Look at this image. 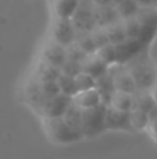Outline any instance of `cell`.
Returning <instances> with one entry per match:
<instances>
[{
    "label": "cell",
    "mask_w": 157,
    "mask_h": 159,
    "mask_svg": "<svg viewBox=\"0 0 157 159\" xmlns=\"http://www.w3.org/2000/svg\"><path fill=\"white\" fill-rule=\"evenodd\" d=\"M124 67L132 75L138 91H150L157 82V66L150 57L149 49L124 63Z\"/></svg>",
    "instance_id": "obj_1"
},
{
    "label": "cell",
    "mask_w": 157,
    "mask_h": 159,
    "mask_svg": "<svg viewBox=\"0 0 157 159\" xmlns=\"http://www.w3.org/2000/svg\"><path fill=\"white\" fill-rule=\"evenodd\" d=\"M45 130L46 134L53 143L56 144H72L82 140V134L72 129L68 123L63 119V116L58 117H45Z\"/></svg>",
    "instance_id": "obj_2"
},
{
    "label": "cell",
    "mask_w": 157,
    "mask_h": 159,
    "mask_svg": "<svg viewBox=\"0 0 157 159\" xmlns=\"http://www.w3.org/2000/svg\"><path fill=\"white\" fill-rule=\"evenodd\" d=\"M106 103H99L97 106L82 109V135L83 138L97 137L106 130Z\"/></svg>",
    "instance_id": "obj_3"
},
{
    "label": "cell",
    "mask_w": 157,
    "mask_h": 159,
    "mask_svg": "<svg viewBox=\"0 0 157 159\" xmlns=\"http://www.w3.org/2000/svg\"><path fill=\"white\" fill-rule=\"evenodd\" d=\"M136 20L139 22V41L145 46L150 48L157 36V8L153 6L141 7L136 13Z\"/></svg>",
    "instance_id": "obj_4"
},
{
    "label": "cell",
    "mask_w": 157,
    "mask_h": 159,
    "mask_svg": "<svg viewBox=\"0 0 157 159\" xmlns=\"http://www.w3.org/2000/svg\"><path fill=\"white\" fill-rule=\"evenodd\" d=\"M72 24L78 32H91L97 28L95 20V6L91 0H81L77 11L71 17Z\"/></svg>",
    "instance_id": "obj_5"
},
{
    "label": "cell",
    "mask_w": 157,
    "mask_h": 159,
    "mask_svg": "<svg viewBox=\"0 0 157 159\" xmlns=\"http://www.w3.org/2000/svg\"><path fill=\"white\" fill-rule=\"evenodd\" d=\"M75 39H77V30L72 24V20L56 17L52 28V41L67 48L74 43Z\"/></svg>",
    "instance_id": "obj_6"
},
{
    "label": "cell",
    "mask_w": 157,
    "mask_h": 159,
    "mask_svg": "<svg viewBox=\"0 0 157 159\" xmlns=\"http://www.w3.org/2000/svg\"><path fill=\"white\" fill-rule=\"evenodd\" d=\"M108 73H110L111 77H113V81H114V85H116L117 91L128 92V93H135L136 91H138L132 75H131L129 71L124 67V64H120V63L113 64V66L108 67Z\"/></svg>",
    "instance_id": "obj_7"
},
{
    "label": "cell",
    "mask_w": 157,
    "mask_h": 159,
    "mask_svg": "<svg viewBox=\"0 0 157 159\" xmlns=\"http://www.w3.org/2000/svg\"><path fill=\"white\" fill-rule=\"evenodd\" d=\"M106 130H114V131H132L129 123V112L120 110L107 105L106 107Z\"/></svg>",
    "instance_id": "obj_8"
},
{
    "label": "cell",
    "mask_w": 157,
    "mask_h": 159,
    "mask_svg": "<svg viewBox=\"0 0 157 159\" xmlns=\"http://www.w3.org/2000/svg\"><path fill=\"white\" fill-rule=\"evenodd\" d=\"M114 46H116V52H117V63H120V64L127 63L128 60L135 57L141 52L149 49L141 41H138L135 38H128V36L124 41L120 42V43H116Z\"/></svg>",
    "instance_id": "obj_9"
},
{
    "label": "cell",
    "mask_w": 157,
    "mask_h": 159,
    "mask_svg": "<svg viewBox=\"0 0 157 159\" xmlns=\"http://www.w3.org/2000/svg\"><path fill=\"white\" fill-rule=\"evenodd\" d=\"M70 102H71V96H67L60 92L54 96L47 98L40 113L43 117H58V116H63L64 112L67 110V107H68Z\"/></svg>",
    "instance_id": "obj_10"
},
{
    "label": "cell",
    "mask_w": 157,
    "mask_h": 159,
    "mask_svg": "<svg viewBox=\"0 0 157 159\" xmlns=\"http://www.w3.org/2000/svg\"><path fill=\"white\" fill-rule=\"evenodd\" d=\"M42 59L61 70L63 64L67 61V48L54 41H50L45 46L43 53H42Z\"/></svg>",
    "instance_id": "obj_11"
},
{
    "label": "cell",
    "mask_w": 157,
    "mask_h": 159,
    "mask_svg": "<svg viewBox=\"0 0 157 159\" xmlns=\"http://www.w3.org/2000/svg\"><path fill=\"white\" fill-rule=\"evenodd\" d=\"M25 96H27V99H28L31 106H33L39 113H40L45 102L47 101L46 93H45L43 89H42L40 81H38L36 78L32 77V80L28 82L27 88H25Z\"/></svg>",
    "instance_id": "obj_12"
},
{
    "label": "cell",
    "mask_w": 157,
    "mask_h": 159,
    "mask_svg": "<svg viewBox=\"0 0 157 159\" xmlns=\"http://www.w3.org/2000/svg\"><path fill=\"white\" fill-rule=\"evenodd\" d=\"M95 20H96L97 27L104 28V27L114 24V22L120 21V16L117 13L114 4L95 6Z\"/></svg>",
    "instance_id": "obj_13"
},
{
    "label": "cell",
    "mask_w": 157,
    "mask_h": 159,
    "mask_svg": "<svg viewBox=\"0 0 157 159\" xmlns=\"http://www.w3.org/2000/svg\"><path fill=\"white\" fill-rule=\"evenodd\" d=\"M95 88L97 89V92H99L100 95V99H102L103 103L108 105L111 101V98H113V95L116 93V85H114V81H113V77H111V74L107 73L106 74H103L102 77L96 78V84H95Z\"/></svg>",
    "instance_id": "obj_14"
},
{
    "label": "cell",
    "mask_w": 157,
    "mask_h": 159,
    "mask_svg": "<svg viewBox=\"0 0 157 159\" xmlns=\"http://www.w3.org/2000/svg\"><path fill=\"white\" fill-rule=\"evenodd\" d=\"M71 99H72V102H75V103L81 107V109H89V107L97 106L99 103H102V99H100V95H99L96 88H91V89H85V91H78Z\"/></svg>",
    "instance_id": "obj_15"
},
{
    "label": "cell",
    "mask_w": 157,
    "mask_h": 159,
    "mask_svg": "<svg viewBox=\"0 0 157 159\" xmlns=\"http://www.w3.org/2000/svg\"><path fill=\"white\" fill-rule=\"evenodd\" d=\"M108 67L110 66H107L102 59L97 57L96 53H93V55H89L85 59V61L82 63V71L88 73L89 75H92V77L96 80V78L102 77L103 74H106Z\"/></svg>",
    "instance_id": "obj_16"
},
{
    "label": "cell",
    "mask_w": 157,
    "mask_h": 159,
    "mask_svg": "<svg viewBox=\"0 0 157 159\" xmlns=\"http://www.w3.org/2000/svg\"><path fill=\"white\" fill-rule=\"evenodd\" d=\"M60 74H61V70L58 67L53 66V64L47 63L46 60L42 59L35 69L33 78H36L38 81H57Z\"/></svg>",
    "instance_id": "obj_17"
},
{
    "label": "cell",
    "mask_w": 157,
    "mask_h": 159,
    "mask_svg": "<svg viewBox=\"0 0 157 159\" xmlns=\"http://www.w3.org/2000/svg\"><path fill=\"white\" fill-rule=\"evenodd\" d=\"M79 3L81 0H52L54 16L61 18H71L77 11Z\"/></svg>",
    "instance_id": "obj_18"
},
{
    "label": "cell",
    "mask_w": 157,
    "mask_h": 159,
    "mask_svg": "<svg viewBox=\"0 0 157 159\" xmlns=\"http://www.w3.org/2000/svg\"><path fill=\"white\" fill-rule=\"evenodd\" d=\"M63 119L72 129H75L77 131H79L81 134H82V109H81L75 102H72V99H71V102H70L67 110L64 112Z\"/></svg>",
    "instance_id": "obj_19"
},
{
    "label": "cell",
    "mask_w": 157,
    "mask_h": 159,
    "mask_svg": "<svg viewBox=\"0 0 157 159\" xmlns=\"http://www.w3.org/2000/svg\"><path fill=\"white\" fill-rule=\"evenodd\" d=\"M157 102L153 99L150 91H136L134 93V106L132 109H139L143 112H149Z\"/></svg>",
    "instance_id": "obj_20"
},
{
    "label": "cell",
    "mask_w": 157,
    "mask_h": 159,
    "mask_svg": "<svg viewBox=\"0 0 157 159\" xmlns=\"http://www.w3.org/2000/svg\"><path fill=\"white\" fill-rule=\"evenodd\" d=\"M108 105L116 107V109L129 112V110H132V106H134V93L116 91V93L113 95V98H111Z\"/></svg>",
    "instance_id": "obj_21"
},
{
    "label": "cell",
    "mask_w": 157,
    "mask_h": 159,
    "mask_svg": "<svg viewBox=\"0 0 157 159\" xmlns=\"http://www.w3.org/2000/svg\"><path fill=\"white\" fill-rule=\"evenodd\" d=\"M114 6H116V10L120 16V20H127L136 16V13L141 8V6L135 0H120Z\"/></svg>",
    "instance_id": "obj_22"
},
{
    "label": "cell",
    "mask_w": 157,
    "mask_h": 159,
    "mask_svg": "<svg viewBox=\"0 0 157 159\" xmlns=\"http://www.w3.org/2000/svg\"><path fill=\"white\" fill-rule=\"evenodd\" d=\"M104 31H106V35H107V39L110 43L116 45V43H120L121 41H124L127 38V34H125V30H124V25H122V21L114 22V24L108 25V27H104Z\"/></svg>",
    "instance_id": "obj_23"
},
{
    "label": "cell",
    "mask_w": 157,
    "mask_h": 159,
    "mask_svg": "<svg viewBox=\"0 0 157 159\" xmlns=\"http://www.w3.org/2000/svg\"><path fill=\"white\" fill-rule=\"evenodd\" d=\"M75 43H77L86 55H93L97 50V45H96V42H95L93 36H92V31L91 32H78Z\"/></svg>",
    "instance_id": "obj_24"
},
{
    "label": "cell",
    "mask_w": 157,
    "mask_h": 159,
    "mask_svg": "<svg viewBox=\"0 0 157 159\" xmlns=\"http://www.w3.org/2000/svg\"><path fill=\"white\" fill-rule=\"evenodd\" d=\"M147 113L143 112V110L139 109H132L129 110V123H131V129L132 131H141V130H145L147 126Z\"/></svg>",
    "instance_id": "obj_25"
},
{
    "label": "cell",
    "mask_w": 157,
    "mask_h": 159,
    "mask_svg": "<svg viewBox=\"0 0 157 159\" xmlns=\"http://www.w3.org/2000/svg\"><path fill=\"white\" fill-rule=\"evenodd\" d=\"M57 85H58V89H60L61 93H64V95H67V96H71V98L78 92L74 77L67 75V74H64V73H61V74L58 75Z\"/></svg>",
    "instance_id": "obj_26"
},
{
    "label": "cell",
    "mask_w": 157,
    "mask_h": 159,
    "mask_svg": "<svg viewBox=\"0 0 157 159\" xmlns=\"http://www.w3.org/2000/svg\"><path fill=\"white\" fill-rule=\"evenodd\" d=\"M96 56L99 59H102L107 66H113V64L117 63V52H116V46L113 43H106L103 46L97 48Z\"/></svg>",
    "instance_id": "obj_27"
},
{
    "label": "cell",
    "mask_w": 157,
    "mask_h": 159,
    "mask_svg": "<svg viewBox=\"0 0 157 159\" xmlns=\"http://www.w3.org/2000/svg\"><path fill=\"white\" fill-rule=\"evenodd\" d=\"M74 81H75V85H77V91L91 89V88H95V84H96V80L85 71L78 73L74 77Z\"/></svg>",
    "instance_id": "obj_28"
},
{
    "label": "cell",
    "mask_w": 157,
    "mask_h": 159,
    "mask_svg": "<svg viewBox=\"0 0 157 159\" xmlns=\"http://www.w3.org/2000/svg\"><path fill=\"white\" fill-rule=\"evenodd\" d=\"M147 117L149 120H147V126L145 130L149 133V135L153 140L157 141V103L147 112Z\"/></svg>",
    "instance_id": "obj_29"
},
{
    "label": "cell",
    "mask_w": 157,
    "mask_h": 159,
    "mask_svg": "<svg viewBox=\"0 0 157 159\" xmlns=\"http://www.w3.org/2000/svg\"><path fill=\"white\" fill-rule=\"evenodd\" d=\"M89 55H86L77 43H72L70 46H67V59L68 60H74V61H79V63H83L85 59L88 57Z\"/></svg>",
    "instance_id": "obj_30"
},
{
    "label": "cell",
    "mask_w": 157,
    "mask_h": 159,
    "mask_svg": "<svg viewBox=\"0 0 157 159\" xmlns=\"http://www.w3.org/2000/svg\"><path fill=\"white\" fill-rule=\"evenodd\" d=\"M81 71H82V63L74 61V60H68V59H67V61L63 64V67H61V73H64V74H67V75H71V77H75V75Z\"/></svg>",
    "instance_id": "obj_31"
},
{
    "label": "cell",
    "mask_w": 157,
    "mask_h": 159,
    "mask_svg": "<svg viewBox=\"0 0 157 159\" xmlns=\"http://www.w3.org/2000/svg\"><path fill=\"white\" fill-rule=\"evenodd\" d=\"M40 85H42V89H43V92L46 93L47 98H50V96H54V95H57V93H60L57 81H40Z\"/></svg>",
    "instance_id": "obj_32"
},
{
    "label": "cell",
    "mask_w": 157,
    "mask_h": 159,
    "mask_svg": "<svg viewBox=\"0 0 157 159\" xmlns=\"http://www.w3.org/2000/svg\"><path fill=\"white\" fill-rule=\"evenodd\" d=\"M93 6H107V4H114L113 0H91Z\"/></svg>",
    "instance_id": "obj_33"
},
{
    "label": "cell",
    "mask_w": 157,
    "mask_h": 159,
    "mask_svg": "<svg viewBox=\"0 0 157 159\" xmlns=\"http://www.w3.org/2000/svg\"><path fill=\"white\" fill-rule=\"evenodd\" d=\"M141 7H147V6H152L153 4V0H135Z\"/></svg>",
    "instance_id": "obj_34"
},
{
    "label": "cell",
    "mask_w": 157,
    "mask_h": 159,
    "mask_svg": "<svg viewBox=\"0 0 157 159\" xmlns=\"http://www.w3.org/2000/svg\"><path fill=\"white\" fill-rule=\"evenodd\" d=\"M150 93H152V96H153V99L157 102V82L155 85H153V88L150 89Z\"/></svg>",
    "instance_id": "obj_35"
},
{
    "label": "cell",
    "mask_w": 157,
    "mask_h": 159,
    "mask_svg": "<svg viewBox=\"0 0 157 159\" xmlns=\"http://www.w3.org/2000/svg\"><path fill=\"white\" fill-rule=\"evenodd\" d=\"M152 6H153V7H156V8H157V0H153V4H152Z\"/></svg>",
    "instance_id": "obj_36"
}]
</instances>
